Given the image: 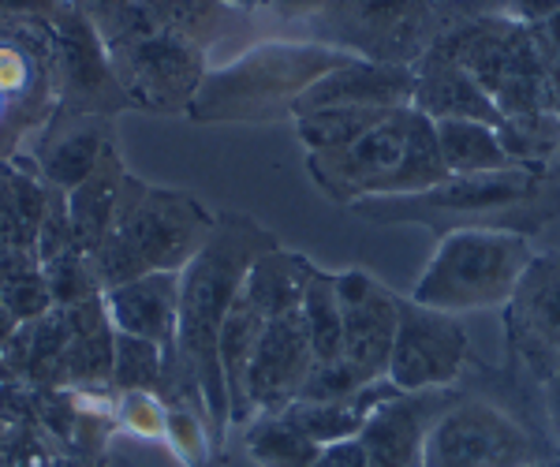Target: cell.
Instances as JSON below:
<instances>
[{"mask_svg": "<svg viewBox=\"0 0 560 467\" xmlns=\"http://www.w3.org/2000/svg\"><path fill=\"white\" fill-rule=\"evenodd\" d=\"M52 31V75H57V113L79 116H120L131 109L108 65V49L94 23L79 12L75 0L60 8Z\"/></svg>", "mask_w": 560, "mask_h": 467, "instance_id": "cell-11", "label": "cell"}, {"mask_svg": "<svg viewBox=\"0 0 560 467\" xmlns=\"http://www.w3.org/2000/svg\"><path fill=\"white\" fill-rule=\"evenodd\" d=\"M415 71L404 65H377V60H348L322 75L300 102L292 105V120L322 109H411Z\"/></svg>", "mask_w": 560, "mask_h": 467, "instance_id": "cell-18", "label": "cell"}, {"mask_svg": "<svg viewBox=\"0 0 560 467\" xmlns=\"http://www.w3.org/2000/svg\"><path fill=\"white\" fill-rule=\"evenodd\" d=\"M105 49L131 109L153 116H187L206 71H210V52L150 23L142 4L128 31L105 42Z\"/></svg>", "mask_w": 560, "mask_h": 467, "instance_id": "cell-6", "label": "cell"}, {"mask_svg": "<svg viewBox=\"0 0 560 467\" xmlns=\"http://www.w3.org/2000/svg\"><path fill=\"white\" fill-rule=\"evenodd\" d=\"M247 453L258 467H306L322 453L284 416H258L247 427Z\"/></svg>", "mask_w": 560, "mask_h": 467, "instance_id": "cell-33", "label": "cell"}, {"mask_svg": "<svg viewBox=\"0 0 560 467\" xmlns=\"http://www.w3.org/2000/svg\"><path fill=\"white\" fill-rule=\"evenodd\" d=\"M116 147V131L108 116L52 113L45 128L26 142L23 154L38 165L45 184L57 191H75L94 173L97 161Z\"/></svg>", "mask_w": 560, "mask_h": 467, "instance_id": "cell-16", "label": "cell"}, {"mask_svg": "<svg viewBox=\"0 0 560 467\" xmlns=\"http://www.w3.org/2000/svg\"><path fill=\"white\" fill-rule=\"evenodd\" d=\"M456 397L459 385H453V389L396 393L385 404H377L363 430H359L366 467H422L430 430Z\"/></svg>", "mask_w": 560, "mask_h": 467, "instance_id": "cell-15", "label": "cell"}, {"mask_svg": "<svg viewBox=\"0 0 560 467\" xmlns=\"http://www.w3.org/2000/svg\"><path fill=\"white\" fill-rule=\"evenodd\" d=\"M139 4L150 23L195 42L206 52L232 31V12H236L221 0H139Z\"/></svg>", "mask_w": 560, "mask_h": 467, "instance_id": "cell-30", "label": "cell"}, {"mask_svg": "<svg viewBox=\"0 0 560 467\" xmlns=\"http://www.w3.org/2000/svg\"><path fill=\"white\" fill-rule=\"evenodd\" d=\"M438 147L448 176H486V173H509L512 157L504 154L497 128L478 120H438Z\"/></svg>", "mask_w": 560, "mask_h": 467, "instance_id": "cell-27", "label": "cell"}, {"mask_svg": "<svg viewBox=\"0 0 560 467\" xmlns=\"http://www.w3.org/2000/svg\"><path fill=\"white\" fill-rule=\"evenodd\" d=\"M68 345L71 326L65 307H52L34 322H23L15 337L0 348L12 378L31 389H68Z\"/></svg>", "mask_w": 560, "mask_h": 467, "instance_id": "cell-21", "label": "cell"}, {"mask_svg": "<svg viewBox=\"0 0 560 467\" xmlns=\"http://www.w3.org/2000/svg\"><path fill=\"white\" fill-rule=\"evenodd\" d=\"M42 269H45V281H49V292H52V307H75V303L102 295V284H97L94 269H90L86 250L75 247Z\"/></svg>", "mask_w": 560, "mask_h": 467, "instance_id": "cell-36", "label": "cell"}, {"mask_svg": "<svg viewBox=\"0 0 560 467\" xmlns=\"http://www.w3.org/2000/svg\"><path fill=\"white\" fill-rule=\"evenodd\" d=\"M0 423L23 427L34 423V389L20 378L0 382Z\"/></svg>", "mask_w": 560, "mask_h": 467, "instance_id": "cell-42", "label": "cell"}, {"mask_svg": "<svg viewBox=\"0 0 560 467\" xmlns=\"http://www.w3.org/2000/svg\"><path fill=\"white\" fill-rule=\"evenodd\" d=\"M445 179H448V168H445V161H441L438 128H433V120L411 109L404 150H400V157H396L393 173L385 176V184L377 187V195H419V191H430V187L445 184Z\"/></svg>", "mask_w": 560, "mask_h": 467, "instance_id": "cell-28", "label": "cell"}, {"mask_svg": "<svg viewBox=\"0 0 560 467\" xmlns=\"http://www.w3.org/2000/svg\"><path fill=\"white\" fill-rule=\"evenodd\" d=\"M415 71V90H411V109L422 113L427 120H478L497 128L501 124V109L493 105V97L467 75L456 60H448L441 49L422 52L411 65Z\"/></svg>", "mask_w": 560, "mask_h": 467, "instance_id": "cell-19", "label": "cell"}, {"mask_svg": "<svg viewBox=\"0 0 560 467\" xmlns=\"http://www.w3.org/2000/svg\"><path fill=\"white\" fill-rule=\"evenodd\" d=\"M535 258L527 236L512 232H448L441 236L430 266L415 281L411 300L445 314L504 307L523 269Z\"/></svg>", "mask_w": 560, "mask_h": 467, "instance_id": "cell-5", "label": "cell"}, {"mask_svg": "<svg viewBox=\"0 0 560 467\" xmlns=\"http://www.w3.org/2000/svg\"><path fill=\"white\" fill-rule=\"evenodd\" d=\"M408 116L411 109H400L351 147L329 150V154H306V173H311L314 187L340 206H355L359 199L377 195V187L385 184V176L393 173L396 157L404 150Z\"/></svg>", "mask_w": 560, "mask_h": 467, "instance_id": "cell-13", "label": "cell"}, {"mask_svg": "<svg viewBox=\"0 0 560 467\" xmlns=\"http://www.w3.org/2000/svg\"><path fill=\"white\" fill-rule=\"evenodd\" d=\"M213 224L217 213L206 210L191 191L153 187L128 173L113 224L102 244L90 250V269L102 292L147 273H184V266L213 236Z\"/></svg>", "mask_w": 560, "mask_h": 467, "instance_id": "cell-3", "label": "cell"}, {"mask_svg": "<svg viewBox=\"0 0 560 467\" xmlns=\"http://www.w3.org/2000/svg\"><path fill=\"white\" fill-rule=\"evenodd\" d=\"M303 322L306 337L314 348V363H337L345 355V318H340V295H337V273L322 266H311L303 284Z\"/></svg>", "mask_w": 560, "mask_h": 467, "instance_id": "cell-29", "label": "cell"}, {"mask_svg": "<svg viewBox=\"0 0 560 467\" xmlns=\"http://www.w3.org/2000/svg\"><path fill=\"white\" fill-rule=\"evenodd\" d=\"M388 116L393 113L385 109H322L295 116V131H300L306 154H329V150L351 147L355 139H363L366 131H374Z\"/></svg>", "mask_w": 560, "mask_h": 467, "instance_id": "cell-31", "label": "cell"}, {"mask_svg": "<svg viewBox=\"0 0 560 467\" xmlns=\"http://www.w3.org/2000/svg\"><path fill=\"white\" fill-rule=\"evenodd\" d=\"M221 4L236 8V12H255V8H269V0H221Z\"/></svg>", "mask_w": 560, "mask_h": 467, "instance_id": "cell-49", "label": "cell"}, {"mask_svg": "<svg viewBox=\"0 0 560 467\" xmlns=\"http://www.w3.org/2000/svg\"><path fill=\"white\" fill-rule=\"evenodd\" d=\"M165 445L184 467H221V448L213 442L210 419L191 408H168Z\"/></svg>", "mask_w": 560, "mask_h": 467, "instance_id": "cell-35", "label": "cell"}, {"mask_svg": "<svg viewBox=\"0 0 560 467\" xmlns=\"http://www.w3.org/2000/svg\"><path fill=\"white\" fill-rule=\"evenodd\" d=\"M75 4L94 23L102 42H113L116 34H124L135 15H139V0H75Z\"/></svg>", "mask_w": 560, "mask_h": 467, "instance_id": "cell-41", "label": "cell"}, {"mask_svg": "<svg viewBox=\"0 0 560 467\" xmlns=\"http://www.w3.org/2000/svg\"><path fill=\"white\" fill-rule=\"evenodd\" d=\"M52 187L45 184L31 157L15 154L0 161V244L38 250V232L49 210Z\"/></svg>", "mask_w": 560, "mask_h": 467, "instance_id": "cell-22", "label": "cell"}, {"mask_svg": "<svg viewBox=\"0 0 560 467\" xmlns=\"http://www.w3.org/2000/svg\"><path fill=\"white\" fill-rule=\"evenodd\" d=\"M530 467H560L557 456H549V460H538V464H530Z\"/></svg>", "mask_w": 560, "mask_h": 467, "instance_id": "cell-51", "label": "cell"}, {"mask_svg": "<svg viewBox=\"0 0 560 467\" xmlns=\"http://www.w3.org/2000/svg\"><path fill=\"white\" fill-rule=\"evenodd\" d=\"M433 49H441L448 60H456L497 105V94L509 83L512 68L530 49V34L512 15H482V20H464L453 23L448 31H441Z\"/></svg>", "mask_w": 560, "mask_h": 467, "instance_id": "cell-17", "label": "cell"}, {"mask_svg": "<svg viewBox=\"0 0 560 467\" xmlns=\"http://www.w3.org/2000/svg\"><path fill=\"white\" fill-rule=\"evenodd\" d=\"M65 314H68V326H71L68 385H108L116 329L105 311V292L94 295V300L75 303V307H65Z\"/></svg>", "mask_w": 560, "mask_h": 467, "instance_id": "cell-24", "label": "cell"}, {"mask_svg": "<svg viewBox=\"0 0 560 467\" xmlns=\"http://www.w3.org/2000/svg\"><path fill=\"white\" fill-rule=\"evenodd\" d=\"M504 154L520 168H549V161L560 150V120L553 113H530V116H504L497 124Z\"/></svg>", "mask_w": 560, "mask_h": 467, "instance_id": "cell-32", "label": "cell"}, {"mask_svg": "<svg viewBox=\"0 0 560 467\" xmlns=\"http://www.w3.org/2000/svg\"><path fill=\"white\" fill-rule=\"evenodd\" d=\"M20 326H23V322L15 318V314L4 307V300H0V348H4L8 340L15 337V329H20Z\"/></svg>", "mask_w": 560, "mask_h": 467, "instance_id": "cell-47", "label": "cell"}, {"mask_svg": "<svg viewBox=\"0 0 560 467\" xmlns=\"http://www.w3.org/2000/svg\"><path fill=\"white\" fill-rule=\"evenodd\" d=\"M306 467H366V453L359 445V437H348V442L322 445V453Z\"/></svg>", "mask_w": 560, "mask_h": 467, "instance_id": "cell-45", "label": "cell"}, {"mask_svg": "<svg viewBox=\"0 0 560 467\" xmlns=\"http://www.w3.org/2000/svg\"><path fill=\"white\" fill-rule=\"evenodd\" d=\"M311 258L300 255V250H284L273 247L266 255L255 258L247 281H243V295L261 311V318H277V314L300 311L303 303V284L306 273H311Z\"/></svg>", "mask_w": 560, "mask_h": 467, "instance_id": "cell-26", "label": "cell"}, {"mask_svg": "<svg viewBox=\"0 0 560 467\" xmlns=\"http://www.w3.org/2000/svg\"><path fill=\"white\" fill-rule=\"evenodd\" d=\"M530 45L538 52L541 79H546V97H549V113L560 120V8L549 12L546 20L527 26Z\"/></svg>", "mask_w": 560, "mask_h": 467, "instance_id": "cell-40", "label": "cell"}, {"mask_svg": "<svg viewBox=\"0 0 560 467\" xmlns=\"http://www.w3.org/2000/svg\"><path fill=\"white\" fill-rule=\"evenodd\" d=\"M370 224H422L448 232H512L535 236L560 218V173L553 168H509L486 176H448L419 195H370L351 206Z\"/></svg>", "mask_w": 560, "mask_h": 467, "instance_id": "cell-2", "label": "cell"}, {"mask_svg": "<svg viewBox=\"0 0 560 467\" xmlns=\"http://www.w3.org/2000/svg\"><path fill=\"white\" fill-rule=\"evenodd\" d=\"M57 456V442L38 423L12 427L4 442H0V467H52Z\"/></svg>", "mask_w": 560, "mask_h": 467, "instance_id": "cell-39", "label": "cell"}, {"mask_svg": "<svg viewBox=\"0 0 560 467\" xmlns=\"http://www.w3.org/2000/svg\"><path fill=\"white\" fill-rule=\"evenodd\" d=\"M448 26L438 0H332L311 23L314 42L351 57L411 68Z\"/></svg>", "mask_w": 560, "mask_h": 467, "instance_id": "cell-8", "label": "cell"}, {"mask_svg": "<svg viewBox=\"0 0 560 467\" xmlns=\"http://www.w3.org/2000/svg\"><path fill=\"white\" fill-rule=\"evenodd\" d=\"M396 393L400 389H396L388 378H382L348 400H329V404L295 400V404H288L284 411H277V416H284L288 423L300 430L303 437H311L314 445H332V442L359 437V430H363V423L370 419V411H374L377 404H385L388 397H396Z\"/></svg>", "mask_w": 560, "mask_h": 467, "instance_id": "cell-23", "label": "cell"}, {"mask_svg": "<svg viewBox=\"0 0 560 467\" xmlns=\"http://www.w3.org/2000/svg\"><path fill=\"white\" fill-rule=\"evenodd\" d=\"M538 400H541V434H546L549 448H553V456L560 460V371L538 389Z\"/></svg>", "mask_w": 560, "mask_h": 467, "instance_id": "cell-44", "label": "cell"}, {"mask_svg": "<svg viewBox=\"0 0 560 467\" xmlns=\"http://www.w3.org/2000/svg\"><path fill=\"white\" fill-rule=\"evenodd\" d=\"M168 408L158 393H120L116 397V434L139 442H165Z\"/></svg>", "mask_w": 560, "mask_h": 467, "instance_id": "cell-37", "label": "cell"}, {"mask_svg": "<svg viewBox=\"0 0 560 467\" xmlns=\"http://www.w3.org/2000/svg\"><path fill=\"white\" fill-rule=\"evenodd\" d=\"M128 179V165H124L120 150H108L97 161V168L90 173L75 191H68V218L71 232H75V244L86 250H94L105 240L108 224H113L116 202H120V187Z\"/></svg>", "mask_w": 560, "mask_h": 467, "instance_id": "cell-25", "label": "cell"}, {"mask_svg": "<svg viewBox=\"0 0 560 467\" xmlns=\"http://www.w3.org/2000/svg\"><path fill=\"white\" fill-rule=\"evenodd\" d=\"M52 467H108V460H94V456H79V453H60Z\"/></svg>", "mask_w": 560, "mask_h": 467, "instance_id": "cell-48", "label": "cell"}, {"mask_svg": "<svg viewBox=\"0 0 560 467\" xmlns=\"http://www.w3.org/2000/svg\"><path fill=\"white\" fill-rule=\"evenodd\" d=\"M549 456L553 448L530 419L459 385V397L430 430L422 467H530Z\"/></svg>", "mask_w": 560, "mask_h": 467, "instance_id": "cell-7", "label": "cell"}, {"mask_svg": "<svg viewBox=\"0 0 560 467\" xmlns=\"http://www.w3.org/2000/svg\"><path fill=\"white\" fill-rule=\"evenodd\" d=\"M355 60L351 52L325 42H261L229 60L224 68H210L198 86L191 109L195 124H266L292 116V105L329 75Z\"/></svg>", "mask_w": 560, "mask_h": 467, "instance_id": "cell-4", "label": "cell"}, {"mask_svg": "<svg viewBox=\"0 0 560 467\" xmlns=\"http://www.w3.org/2000/svg\"><path fill=\"white\" fill-rule=\"evenodd\" d=\"M471 366V337L456 314L396 295V337L385 378L400 393L453 389Z\"/></svg>", "mask_w": 560, "mask_h": 467, "instance_id": "cell-10", "label": "cell"}, {"mask_svg": "<svg viewBox=\"0 0 560 467\" xmlns=\"http://www.w3.org/2000/svg\"><path fill=\"white\" fill-rule=\"evenodd\" d=\"M8 430H12V427H4V423H0V442H4V437H8Z\"/></svg>", "mask_w": 560, "mask_h": 467, "instance_id": "cell-52", "label": "cell"}, {"mask_svg": "<svg viewBox=\"0 0 560 467\" xmlns=\"http://www.w3.org/2000/svg\"><path fill=\"white\" fill-rule=\"evenodd\" d=\"M314 371V348L306 337L303 311L277 314L261 326L258 348L247 366V404L250 416H277L300 400L306 378ZM250 419V423H255Z\"/></svg>", "mask_w": 560, "mask_h": 467, "instance_id": "cell-12", "label": "cell"}, {"mask_svg": "<svg viewBox=\"0 0 560 467\" xmlns=\"http://www.w3.org/2000/svg\"><path fill=\"white\" fill-rule=\"evenodd\" d=\"M280 247L277 236L247 213H217L213 236L198 250L179 273V322H176V345L173 352L184 363V371L198 382L210 411L213 442L224 453L229 445V389H224L221 359V326L229 318L232 303L243 292L250 266L258 255Z\"/></svg>", "mask_w": 560, "mask_h": 467, "instance_id": "cell-1", "label": "cell"}, {"mask_svg": "<svg viewBox=\"0 0 560 467\" xmlns=\"http://www.w3.org/2000/svg\"><path fill=\"white\" fill-rule=\"evenodd\" d=\"M0 300H4V307L20 322H34V318H42V314H49L52 292H49V281H45V269L31 266V269H23V273L8 277V281L0 284Z\"/></svg>", "mask_w": 560, "mask_h": 467, "instance_id": "cell-38", "label": "cell"}, {"mask_svg": "<svg viewBox=\"0 0 560 467\" xmlns=\"http://www.w3.org/2000/svg\"><path fill=\"white\" fill-rule=\"evenodd\" d=\"M340 318H345V363L366 385L382 382L396 337V292L366 269L337 273Z\"/></svg>", "mask_w": 560, "mask_h": 467, "instance_id": "cell-14", "label": "cell"}, {"mask_svg": "<svg viewBox=\"0 0 560 467\" xmlns=\"http://www.w3.org/2000/svg\"><path fill=\"white\" fill-rule=\"evenodd\" d=\"M68 0H0V23H52Z\"/></svg>", "mask_w": 560, "mask_h": 467, "instance_id": "cell-43", "label": "cell"}, {"mask_svg": "<svg viewBox=\"0 0 560 467\" xmlns=\"http://www.w3.org/2000/svg\"><path fill=\"white\" fill-rule=\"evenodd\" d=\"M332 0H269V8L288 23H314Z\"/></svg>", "mask_w": 560, "mask_h": 467, "instance_id": "cell-46", "label": "cell"}, {"mask_svg": "<svg viewBox=\"0 0 560 467\" xmlns=\"http://www.w3.org/2000/svg\"><path fill=\"white\" fill-rule=\"evenodd\" d=\"M161 366H165V348L161 345L131 334H116L108 385H113V393H158Z\"/></svg>", "mask_w": 560, "mask_h": 467, "instance_id": "cell-34", "label": "cell"}, {"mask_svg": "<svg viewBox=\"0 0 560 467\" xmlns=\"http://www.w3.org/2000/svg\"><path fill=\"white\" fill-rule=\"evenodd\" d=\"M509 374L541 389L560 371V250H535L504 303Z\"/></svg>", "mask_w": 560, "mask_h": 467, "instance_id": "cell-9", "label": "cell"}, {"mask_svg": "<svg viewBox=\"0 0 560 467\" xmlns=\"http://www.w3.org/2000/svg\"><path fill=\"white\" fill-rule=\"evenodd\" d=\"M105 311L116 334L173 348L179 322V273H147L128 284H116L105 292Z\"/></svg>", "mask_w": 560, "mask_h": 467, "instance_id": "cell-20", "label": "cell"}, {"mask_svg": "<svg viewBox=\"0 0 560 467\" xmlns=\"http://www.w3.org/2000/svg\"><path fill=\"white\" fill-rule=\"evenodd\" d=\"M12 378V371H8V363H4V355H0V382H8Z\"/></svg>", "mask_w": 560, "mask_h": 467, "instance_id": "cell-50", "label": "cell"}]
</instances>
